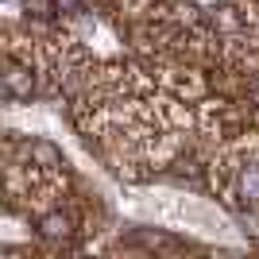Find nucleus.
<instances>
[{
	"instance_id": "obj_3",
	"label": "nucleus",
	"mask_w": 259,
	"mask_h": 259,
	"mask_svg": "<svg viewBox=\"0 0 259 259\" xmlns=\"http://www.w3.org/2000/svg\"><path fill=\"white\" fill-rule=\"evenodd\" d=\"M240 194H244V201L259 205V170H248V174H244V182H240Z\"/></svg>"
},
{
	"instance_id": "obj_4",
	"label": "nucleus",
	"mask_w": 259,
	"mask_h": 259,
	"mask_svg": "<svg viewBox=\"0 0 259 259\" xmlns=\"http://www.w3.org/2000/svg\"><path fill=\"white\" fill-rule=\"evenodd\" d=\"M23 8H27V16H35V20H51L54 12V0H23Z\"/></svg>"
},
{
	"instance_id": "obj_1",
	"label": "nucleus",
	"mask_w": 259,
	"mask_h": 259,
	"mask_svg": "<svg viewBox=\"0 0 259 259\" xmlns=\"http://www.w3.org/2000/svg\"><path fill=\"white\" fill-rule=\"evenodd\" d=\"M31 74H27V70H12L8 77H4V97L8 101H27L31 97Z\"/></svg>"
},
{
	"instance_id": "obj_2",
	"label": "nucleus",
	"mask_w": 259,
	"mask_h": 259,
	"mask_svg": "<svg viewBox=\"0 0 259 259\" xmlns=\"http://www.w3.org/2000/svg\"><path fill=\"white\" fill-rule=\"evenodd\" d=\"M66 228H70V221H66V217H43V221H39V232H43V236H66Z\"/></svg>"
}]
</instances>
